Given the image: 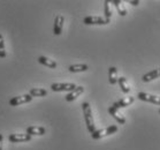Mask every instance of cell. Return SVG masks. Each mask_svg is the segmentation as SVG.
<instances>
[{"label": "cell", "instance_id": "1", "mask_svg": "<svg viewBox=\"0 0 160 150\" xmlns=\"http://www.w3.org/2000/svg\"><path fill=\"white\" fill-rule=\"evenodd\" d=\"M82 109H83V114L84 119H85V125H87L88 131L92 134L96 132L95 127V121H93V117H92V111H91L90 104L89 103H83L82 104Z\"/></svg>", "mask_w": 160, "mask_h": 150}, {"label": "cell", "instance_id": "2", "mask_svg": "<svg viewBox=\"0 0 160 150\" xmlns=\"http://www.w3.org/2000/svg\"><path fill=\"white\" fill-rule=\"evenodd\" d=\"M118 132V126L117 125H112V126H108V127L104 128V129H98L96 131L95 133L91 134V137L93 140H99L104 137V136L111 135V134H114V133Z\"/></svg>", "mask_w": 160, "mask_h": 150}, {"label": "cell", "instance_id": "3", "mask_svg": "<svg viewBox=\"0 0 160 150\" xmlns=\"http://www.w3.org/2000/svg\"><path fill=\"white\" fill-rule=\"evenodd\" d=\"M109 22H111L109 20H106L105 18H102V16H87L83 20V23H85L88 26H92V24L102 26V24H107Z\"/></svg>", "mask_w": 160, "mask_h": 150}, {"label": "cell", "instance_id": "4", "mask_svg": "<svg viewBox=\"0 0 160 150\" xmlns=\"http://www.w3.org/2000/svg\"><path fill=\"white\" fill-rule=\"evenodd\" d=\"M32 101V96L30 94H27V95H22L18 96V97H13L12 99H9V105L11 106H18L21 104H26V103H29Z\"/></svg>", "mask_w": 160, "mask_h": 150}, {"label": "cell", "instance_id": "5", "mask_svg": "<svg viewBox=\"0 0 160 150\" xmlns=\"http://www.w3.org/2000/svg\"><path fill=\"white\" fill-rule=\"evenodd\" d=\"M53 91H73L76 89V84L74 83H53L51 85Z\"/></svg>", "mask_w": 160, "mask_h": 150}, {"label": "cell", "instance_id": "6", "mask_svg": "<svg viewBox=\"0 0 160 150\" xmlns=\"http://www.w3.org/2000/svg\"><path fill=\"white\" fill-rule=\"evenodd\" d=\"M137 97H138L141 101H144V102H150V103H153V104H157V105H160L159 96L150 95V94H146V92H138V94H137Z\"/></svg>", "mask_w": 160, "mask_h": 150}, {"label": "cell", "instance_id": "7", "mask_svg": "<svg viewBox=\"0 0 160 150\" xmlns=\"http://www.w3.org/2000/svg\"><path fill=\"white\" fill-rule=\"evenodd\" d=\"M8 140L12 143H20V142H28L31 140V135L29 134H9Z\"/></svg>", "mask_w": 160, "mask_h": 150}, {"label": "cell", "instance_id": "8", "mask_svg": "<svg viewBox=\"0 0 160 150\" xmlns=\"http://www.w3.org/2000/svg\"><path fill=\"white\" fill-rule=\"evenodd\" d=\"M63 22H65V18L62 15H57L54 18V27H53V34L59 36L62 33V27H63Z\"/></svg>", "mask_w": 160, "mask_h": 150}, {"label": "cell", "instance_id": "9", "mask_svg": "<svg viewBox=\"0 0 160 150\" xmlns=\"http://www.w3.org/2000/svg\"><path fill=\"white\" fill-rule=\"evenodd\" d=\"M108 113L111 114V116H112V117L114 118V119H115L119 124H121V125L126 124V118H124L123 116L119 112V110H118V109H115L113 105L108 107Z\"/></svg>", "mask_w": 160, "mask_h": 150}, {"label": "cell", "instance_id": "10", "mask_svg": "<svg viewBox=\"0 0 160 150\" xmlns=\"http://www.w3.org/2000/svg\"><path fill=\"white\" fill-rule=\"evenodd\" d=\"M134 101H135V98L132 97V96H130V97H124V98H122V99H120L119 102H117V103H114L113 104V106L115 107V109H121V107H127V106H129L130 104H132L134 103Z\"/></svg>", "mask_w": 160, "mask_h": 150}, {"label": "cell", "instance_id": "11", "mask_svg": "<svg viewBox=\"0 0 160 150\" xmlns=\"http://www.w3.org/2000/svg\"><path fill=\"white\" fill-rule=\"evenodd\" d=\"M83 92H84V88L82 87V85H80V87H76V89H75V90L70 91L68 95L66 96V101H67V102H73V101H75L78 96L82 95Z\"/></svg>", "mask_w": 160, "mask_h": 150}, {"label": "cell", "instance_id": "12", "mask_svg": "<svg viewBox=\"0 0 160 150\" xmlns=\"http://www.w3.org/2000/svg\"><path fill=\"white\" fill-rule=\"evenodd\" d=\"M160 77V68H157V70H153L149 73H146L145 75H143L142 80L143 82H150V81L154 80V79H158Z\"/></svg>", "mask_w": 160, "mask_h": 150}, {"label": "cell", "instance_id": "13", "mask_svg": "<svg viewBox=\"0 0 160 150\" xmlns=\"http://www.w3.org/2000/svg\"><path fill=\"white\" fill-rule=\"evenodd\" d=\"M46 132V129L44 127H39V126H31V127L27 128V134L29 135H44Z\"/></svg>", "mask_w": 160, "mask_h": 150}, {"label": "cell", "instance_id": "14", "mask_svg": "<svg viewBox=\"0 0 160 150\" xmlns=\"http://www.w3.org/2000/svg\"><path fill=\"white\" fill-rule=\"evenodd\" d=\"M38 62L44 65V66L48 67V68H57V62L54 60H51V59L46 58V57H44V55H40L39 58H38Z\"/></svg>", "mask_w": 160, "mask_h": 150}, {"label": "cell", "instance_id": "15", "mask_svg": "<svg viewBox=\"0 0 160 150\" xmlns=\"http://www.w3.org/2000/svg\"><path fill=\"white\" fill-rule=\"evenodd\" d=\"M118 83H119V85H120V88H121V90H122V92H124V94L130 92V85H129V83L127 82V79H126V77H123V76L119 77Z\"/></svg>", "mask_w": 160, "mask_h": 150}, {"label": "cell", "instance_id": "16", "mask_svg": "<svg viewBox=\"0 0 160 150\" xmlns=\"http://www.w3.org/2000/svg\"><path fill=\"white\" fill-rule=\"evenodd\" d=\"M108 79H109V83L111 84H115L118 83V80H119V77H118V70L115 67H109L108 70Z\"/></svg>", "mask_w": 160, "mask_h": 150}, {"label": "cell", "instance_id": "17", "mask_svg": "<svg viewBox=\"0 0 160 150\" xmlns=\"http://www.w3.org/2000/svg\"><path fill=\"white\" fill-rule=\"evenodd\" d=\"M88 65H85V64H77V65H72V66H69V72H72V73H80V72H85V70H88Z\"/></svg>", "mask_w": 160, "mask_h": 150}, {"label": "cell", "instance_id": "18", "mask_svg": "<svg viewBox=\"0 0 160 150\" xmlns=\"http://www.w3.org/2000/svg\"><path fill=\"white\" fill-rule=\"evenodd\" d=\"M113 4L117 7L118 12H119V14H120L121 16H126V15H127V9H126L123 3H122L121 0H113Z\"/></svg>", "mask_w": 160, "mask_h": 150}, {"label": "cell", "instance_id": "19", "mask_svg": "<svg viewBox=\"0 0 160 150\" xmlns=\"http://www.w3.org/2000/svg\"><path fill=\"white\" fill-rule=\"evenodd\" d=\"M29 94L32 97H45V96L48 95V91L45 89H42V88H32L30 90Z\"/></svg>", "mask_w": 160, "mask_h": 150}, {"label": "cell", "instance_id": "20", "mask_svg": "<svg viewBox=\"0 0 160 150\" xmlns=\"http://www.w3.org/2000/svg\"><path fill=\"white\" fill-rule=\"evenodd\" d=\"M111 3L106 0L104 3V15H105L106 20H109L111 21V16H112V9H111Z\"/></svg>", "mask_w": 160, "mask_h": 150}, {"label": "cell", "instance_id": "21", "mask_svg": "<svg viewBox=\"0 0 160 150\" xmlns=\"http://www.w3.org/2000/svg\"><path fill=\"white\" fill-rule=\"evenodd\" d=\"M6 57V50H5L4 38L0 35V58H5Z\"/></svg>", "mask_w": 160, "mask_h": 150}, {"label": "cell", "instance_id": "22", "mask_svg": "<svg viewBox=\"0 0 160 150\" xmlns=\"http://www.w3.org/2000/svg\"><path fill=\"white\" fill-rule=\"evenodd\" d=\"M129 3H130V4L132 5V6H137V5L139 4V1H137V0H130Z\"/></svg>", "mask_w": 160, "mask_h": 150}, {"label": "cell", "instance_id": "23", "mask_svg": "<svg viewBox=\"0 0 160 150\" xmlns=\"http://www.w3.org/2000/svg\"><path fill=\"white\" fill-rule=\"evenodd\" d=\"M2 140H4V136L0 134V150H2Z\"/></svg>", "mask_w": 160, "mask_h": 150}, {"label": "cell", "instance_id": "24", "mask_svg": "<svg viewBox=\"0 0 160 150\" xmlns=\"http://www.w3.org/2000/svg\"><path fill=\"white\" fill-rule=\"evenodd\" d=\"M159 114H160V110H159Z\"/></svg>", "mask_w": 160, "mask_h": 150}]
</instances>
